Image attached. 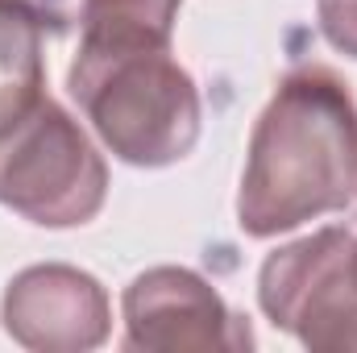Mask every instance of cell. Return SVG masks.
I'll return each instance as SVG.
<instances>
[{
  "label": "cell",
  "instance_id": "1",
  "mask_svg": "<svg viewBox=\"0 0 357 353\" xmlns=\"http://www.w3.org/2000/svg\"><path fill=\"white\" fill-rule=\"evenodd\" d=\"M357 200V100L324 63L291 67L262 108L237 191L245 237H278Z\"/></svg>",
  "mask_w": 357,
  "mask_h": 353
},
{
  "label": "cell",
  "instance_id": "2",
  "mask_svg": "<svg viewBox=\"0 0 357 353\" xmlns=\"http://www.w3.org/2000/svg\"><path fill=\"white\" fill-rule=\"evenodd\" d=\"M67 88L96 137L129 167H175L199 142V88L171 46L79 42Z\"/></svg>",
  "mask_w": 357,
  "mask_h": 353
},
{
  "label": "cell",
  "instance_id": "3",
  "mask_svg": "<svg viewBox=\"0 0 357 353\" xmlns=\"http://www.w3.org/2000/svg\"><path fill=\"white\" fill-rule=\"evenodd\" d=\"M108 167L84 125L46 96L0 133V204L42 229H75L100 216Z\"/></svg>",
  "mask_w": 357,
  "mask_h": 353
},
{
  "label": "cell",
  "instance_id": "4",
  "mask_svg": "<svg viewBox=\"0 0 357 353\" xmlns=\"http://www.w3.org/2000/svg\"><path fill=\"white\" fill-rule=\"evenodd\" d=\"M258 303L316 353H357V229H320L266 254Z\"/></svg>",
  "mask_w": 357,
  "mask_h": 353
},
{
  "label": "cell",
  "instance_id": "5",
  "mask_svg": "<svg viewBox=\"0 0 357 353\" xmlns=\"http://www.w3.org/2000/svg\"><path fill=\"white\" fill-rule=\"evenodd\" d=\"M125 345L150 353H208L254 350L245 316H237L220 291L187 266L142 270L121 299Z\"/></svg>",
  "mask_w": 357,
  "mask_h": 353
},
{
  "label": "cell",
  "instance_id": "6",
  "mask_svg": "<svg viewBox=\"0 0 357 353\" xmlns=\"http://www.w3.org/2000/svg\"><path fill=\"white\" fill-rule=\"evenodd\" d=\"M4 333L38 353H84L108 337V291L79 266L46 262L13 274L0 303Z\"/></svg>",
  "mask_w": 357,
  "mask_h": 353
},
{
  "label": "cell",
  "instance_id": "7",
  "mask_svg": "<svg viewBox=\"0 0 357 353\" xmlns=\"http://www.w3.org/2000/svg\"><path fill=\"white\" fill-rule=\"evenodd\" d=\"M46 38L50 25L25 0H0V133L29 117L46 91Z\"/></svg>",
  "mask_w": 357,
  "mask_h": 353
},
{
  "label": "cell",
  "instance_id": "8",
  "mask_svg": "<svg viewBox=\"0 0 357 353\" xmlns=\"http://www.w3.org/2000/svg\"><path fill=\"white\" fill-rule=\"evenodd\" d=\"M178 0H84L79 42H175Z\"/></svg>",
  "mask_w": 357,
  "mask_h": 353
},
{
  "label": "cell",
  "instance_id": "9",
  "mask_svg": "<svg viewBox=\"0 0 357 353\" xmlns=\"http://www.w3.org/2000/svg\"><path fill=\"white\" fill-rule=\"evenodd\" d=\"M316 17L324 42L357 59V0H316Z\"/></svg>",
  "mask_w": 357,
  "mask_h": 353
},
{
  "label": "cell",
  "instance_id": "10",
  "mask_svg": "<svg viewBox=\"0 0 357 353\" xmlns=\"http://www.w3.org/2000/svg\"><path fill=\"white\" fill-rule=\"evenodd\" d=\"M25 4H33L42 13V21L50 25L54 38H63L71 29V0H25Z\"/></svg>",
  "mask_w": 357,
  "mask_h": 353
}]
</instances>
